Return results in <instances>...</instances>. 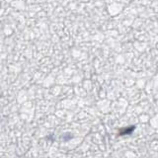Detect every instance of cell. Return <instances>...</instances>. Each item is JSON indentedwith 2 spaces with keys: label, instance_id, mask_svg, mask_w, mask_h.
<instances>
[{
  "label": "cell",
  "instance_id": "6da1fadb",
  "mask_svg": "<svg viewBox=\"0 0 158 158\" xmlns=\"http://www.w3.org/2000/svg\"><path fill=\"white\" fill-rule=\"evenodd\" d=\"M133 130H135V126H131L130 127H127L126 130H123L120 132V135H130V133H131L133 131Z\"/></svg>",
  "mask_w": 158,
  "mask_h": 158
}]
</instances>
